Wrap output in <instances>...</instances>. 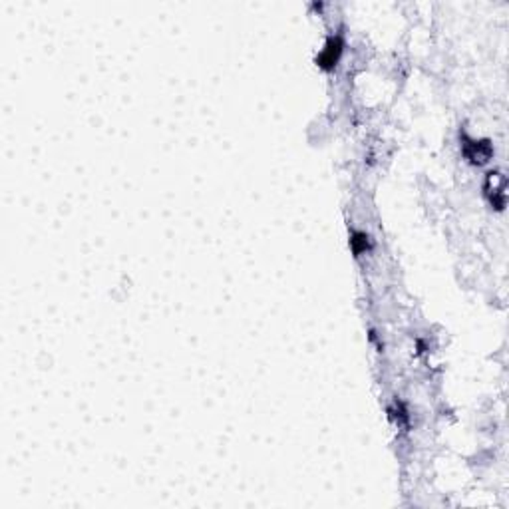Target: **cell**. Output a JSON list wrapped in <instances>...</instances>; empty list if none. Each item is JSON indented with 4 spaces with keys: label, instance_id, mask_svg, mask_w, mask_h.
Segmentation results:
<instances>
[{
    "label": "cell",
    "instance_id": "3957f363",
    "mask_svg": "<svg viewBox=\"0 0 509 509\" xmlns=\"http://www.w3.org/2000/svg\"><path fill=\"white\" fill-rule=\"evenodd\" d=\"M350 247H352V253L356 257H362L364 253H368L372 249V239L364 231H352L350 233Z\"/></svg>",
    "mask_w": 509,
    "mask_h": 509
},
{
    "label": "cell",
    "instance_id": "7a4b0ae2",
    "mask_svg": "<svg viewBox=\"0 0 509 509\" xmlns=\"http://www.w3.org/2000/svg\"><path fill=\"white\" fill-rule=\"evenodd\" d=\"M464 140V155L468 158L474 165H481V163H486V161L491 160V155H493V148H491V143L488 140L483 141H476V140H468L466 136L461 138Z\"/></svg>",
    "mask_w": 509,
    "mask_h": 509
},
{
    "label": "cell",
    "instance_id": "6da1fadb",
    "mask_svg": "<svg viewBox=\"0 0 509 509\" xmlns=\"http://www.w3.org/2000/svg\"><path fill=\"white\" fill-rule=\"evenodd\" d=\"M342 50H344V38L340 34L329 36V40L324 42V48H322L319 58H317V66L327 72L334 70L340 56H342Z\"/></svg>",
    "mask_w": 509,
    "mask_h": 509
}]
</instances>
